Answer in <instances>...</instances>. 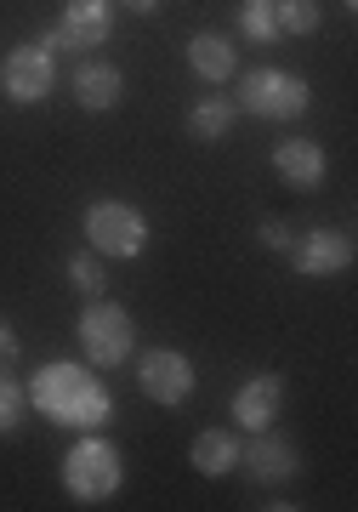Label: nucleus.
Returning a JSON list of instances; mask_svg holds the SVG:
<instances>
[{
	"label": "nucleus",
	"instance_id": "nucleus-6",
	"mask_svg": "<svg viewBox=\"0 0 358 512\" xmlns=\"http://www.w3.org/2000/svg\"><path fill=\"white\" fill-rule=\"evenodd\" d=\"M137 387H143L148 404H160V410H177V404L194 399V365H188V353L177 348H143V359H137Z\"/></svg>",
	"mask_w": 358,
	"mask_h": 512
},
{
	"label": "nucleus",
	"instance_id": "nucleus-12",
	"mask_svg": "<svg viewBox=\"0 0 358 512\" xmlns=\"http://www.w3.org/2000/svg\"><path fill=\"white\" fill-rule=\"evenodd\" d=\"M74 103L86 114H114L126 103V74L103 63V57H86L80 69H74Z\"/></svg>",
	"mask_w": 358,
	"mask_h": 512
},
{
	"label": "nucleus",
	"instance_id": "nucleus-23",
	"mask_svg": "<svg viewBox=\"0 0 358 512\" xmlns=\"http://www.w3.org/2000/svg\"><path fill=\"white\" fill-rule=\"evenodd\" d=\"M114 6H126V12H137V18H154V12H165V0H114Z\"/></svg>",
	"mask_w": 358,
	"mask_h": 512
},
{
	"label": "nucleus",
	"instance_id": "nucleus-24",
	"mask_svg": "<svg viewBox=\"0 0 358 512\" xmlns=\"http://www.w3.org/2000/svg\"><path fill=\"white\" fill-rule=\"evenodd\" d=\"M341 6H358V0H341Z\"/></svg>",
	"mask_w": 358,
	"mask_h": 512
},
{
	"label": "nucleus",
	"instance_id": "nucleus-3",
	"mask_svg": "<svg viewBox=\"0 0 358 512\" xmlns=\"http://www.w3.org/2000/svg\"><path fill=\"white\" fill-rule=\"evenodd\" d=\"M80 353H86V365L97 370H114V365H131V353H137V330H131V313L120 302H103V296H91L86 313H80Z\"/></svg>",
	"mask_w": 358,
	"mask_h": 512
},
{
	"label": "nucleus",
	"instance_id": "nucleus-11",
	"mask_svg": "<svg viewBox=\"0 0 358 512\" xmlns=\"http://www.w3.org/2000/svg\"><path fill=\"white\" fill-rule=\"evenodd\" d=\"M279 404H285V376L279 370H262V376H251V382L233 393V421L245 433H262V427L279 421Z\"/></svg>",
	"mask_w": 358,
	"mask_h": 512
},
{
	"label": "nucleus",
	"instance_id": "nucleus-15",
	"mask_svg": "<svg viewBox=\"0 0 358 512\" xmlns=\"http://www.w3.org/2000/svg\"><path fill=\"white\" fill-rule=\"evenodd\" d=\"M188 461H194V473H205V478H228L233 467H239V439H233V427H205L194 439V450H188Z\"/></svg>",
	"mask_w": 358,
	"mask_h": 512
},
{
	"label": "nucleus",
	"instance_id": "nucleus-22",
	"mask_svg": "<svg viewBox=\"0 0 358 512\" xmlns=\"http://www.w3.org/2000/svg\"><path fill=\"white\" fill-rule=\"evenodd\" d=\"M18 353H23L18 330H12V319H0V370H12V365H18Z\"/></svg>",
	"mask_w": 358,
	"mask_h": 512
},
{
	"label": "nucleus",
	"instance_id": "nucleus-20",
	"mask_svg": "<svg viewBox=\"0 0 358 512\" xmlns=\"http://www.w3.org/2000/svg\"><path fill=\"white\" fill-rule=\"evenodd\" d=\"M239 35L256 40V46L279 40V23H273V0H245V12H239Z\"/></svg>",
	"mask_w": 358,
	"mask_h": 512
},
{
	"label": "nucleus",
	"instance_id": "nucleus-2",
	"mask_svg": "<svg viewBox=\"0 0 358 512\" xmlns=\"http://www.w3.org/2000/svg\"><path fill=\"white\" fill-rule=\"evenodd\" d=\"M120 484H126L120 450H114L103 433H80V444L63 456V490H69L80 507H97V501H114Z\"/></svg>",
	"mask_w": 358,
	"mask_h": 512
},
{
	"label": "nucleus",
	"instance_id": "nucleus-9",
	"mask_svg": "<svg viewBox=\"0 0 358 512\" xmlns=\"http://www.w3.org/2000/svg\"><path fill=\"white\" fill-rule=\"evenodd\" d=\"M114 35V0H63L57 12V29L46 35V46H63V52H91Z\"/></svg>",
	"mask_w": 358,
	"mask_h": 512
},
{
	"label": "nucleus",
	"instance_id": "nucleus-19",
	"mask_svg": "<svg viewBox=\"0 0 358 512\" xmlns=\"http://www.w3.org/2000/svg\"><path fill=\"white\" fill-rule=\"evenodd\" d=\"M69 285L86 296V302H91V296H103V291H108L103 256H97V251H74V256H69Z\"/></svg>",
	"mask_w": 358,
	"mask_h": 512
},
{
	"label": "nucleus",
	"instance_id": "nucleus-16",
	"mask_svg": "<svg viewBox=\"0 0 358 512\" xmlns=\"http://www.w3.org/2000/svg\"><path fill=\"white\" fill-rule=\"evenodd\" d=\"M228 131H233V103L228 97H205V103L188 109V137H199V143H222Z\"/></svg>",
	"mask_w": 358,
	"mask_h": 512
},
{
	"label": "nucleus",
	"instance_id": "nucleus-21",
	"mask_svg": "<svg viewBox=\"0 0 358 512\" xmlns=\"http://www.w3.org/2000/svg\"><path fill=\"white\" fill-rule=\"evenodd\" d=\"M256 239H262L268 251H290V239H296V234H290V222H285V217H268L262 228H256Z\"/></svg>",
	"mask_w": 358,
	"mask_h": 512
},
{
	"label": "nucleus",
	"instance_id": "nucleus-17",
	"mask_svg": "<svg viewBox=\"0 0 358 512\" xmlns=\"http://www.w3.org/2000/svg\"><path fill=\"white\" fill-rule=\"evenodd\" d=\"M23 421H29V387L12 370H0V439H12Z\"/></svg>",
	"mask_w": 358,
	"mask_h": 512
},
{
	"label": "nucleus",
	"instance_id": "nucleus-7",
	"mask_svg": "<svg viewBox=\"0 0 358 512\" xmlns=\"http://www.w3.org/2000/svg\"><path fill=\"white\" fill-rule=\"evenodd\" d=\"M52 86H57V63H52L46 46H18V52H6V63H0V92H6L12 109L46 103Z\"/></svg>",
	"mask_w": 358,
	"mask_h": 512
},
{
	"label": "nucleus",
	"instance_id": "nucleus-18",
	"mask_svg": "<svg viewBox=\"0 0 358 512\" xmlns=\"http://www.w3.org/2000/svg\"><path fill=\"white\" fill-rule=\"evenodd\" d=\"M273 23H279V35H319V0H273Z\"/></svg>",
	"mask_w": 358,
	"mask_h": 512
},
{
	"label": "nucleus",
	"instance_id": "nucleus-5",
	"mask_svg": "<svg viewBox=\"0 0 358 512\" xmlns=\"http://www.w3.org/2000/svg\"><path fill=\"white\" fill-rule=\"evenodd\" d=\"M307 103H313V92L290 69H251L239 80V109L256 114V120H302Z\"/></svg>",
	"mask_w": 358,
	"mask_h": 512
},
{
	"label": "nucleus",
	"instance_id": "nucleus-13",
	"mask_svg": "<svg viewBox=\"0 0 358 512\" xmlns=\"http://www.w3.org/2000/svg\"><path fill=\"white\" fill-rule=\"evenodd\" d=\"M324 148L313 143V137H285V143L273 148V171H279V183H290V188H319L324 183Z\"/></svg>",
	"mask_w": 358,
	"mask_h": 512
},
{
	"label": "nucleus",
	"instance_id": "nucleus-10",
	"mask_svg": "<svg viewBox=\"0 0 358 512\" xmlns=\"http://www.w3.org/2000/svg\"><path fill=\"white\" fill-rule=\"evenodd\" d=\"M239 467L256 478V484H290V478L302 473V456H296V444L290 439H273V427H262L251 444H239Z\"/></svg>",
	"mask_w": 358,
	"mask_h": 512
},
{
	"label": "nucleus",
	"instance_id": "nucleus-14",
	"mask_svg": "<svg viewBox=\"0 0 358 512\" xmlns=\"http://www.w3.org/2000/svg\"><path fill=\"white\" fill-rule=\"evenodd\" d=\"M188 69L205 80V86H228L233 69H239V46L228 35H194L188 40Z\"/></svg>",
	"mask_w": 358,
	"mask_h": 512
},
{
	"label": "nucleus",
	"instance_id": "nucleus-8",
	"mask_svg": "<svg viewBox=\"0 0 358 512\" xmlns=\"http://www.w3.org/2000/svg\"><path fill=\"white\" fill-rule=\"evenodd\" d=\"M285 256L296 262V274H302V279H336V274H347V268H353L358 245H353V234H347V228H307V234L290 239Z\"/></svg>",
	"mask_w": 358,
	"mask_h": 512
},
{
	"label": "nucleus",
	"instance_id": "nucleus-4",
	"mask_svg": "<svg viewBox=\"0 0 358 512\" xmlns=\"http://www.w3.org/2000/svg\"><path fill=\"white\" fill-rule=\"evenodd\" d=\"M86 239L97 256L131 262L148 251V217L131 200H91L86 205Z\"/></svg>",
	"mask_w": 358,
	"mask_h": 512
},
{
	"label": "nucleus",
	"instance_id": "nucleus-1",
	"mask_svg": "<svg viewBox=\"0 0 358 512\" xmlns=\"http://www.w3.org/2000/svg\"><path fill=\"white\" fill-rule=\"evenodd\" d=\"M29 410L46 416L52 427H74V433H103V421L114 416V393L103 376L74 359H52L29 376Z\"/></svg>",
	"mask_w": 358,
	"mask_h": 512
}]
</instances>
